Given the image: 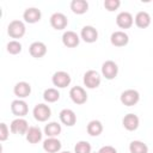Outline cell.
<instances>
[{
	"instance_id": "cell-15",
	"label": "cell",
	"mask_w": 153,
	"mask_h": 153,
	"mask_svg": "<svg viewBox=\"0 0 153 153\" xmlns=\"http://www.w3.org/2000/svg\"><path fill=\"white\" fill-rule=\"evenodd\" d=\"M122 124L127 130L133 131V130L137 129V127H139V117L134 114H128L123 117Z\"/></svg>"
},
{
	"instance_id": "cell-31",
	"label": "cell",
	"mask_w": 153,
	"mask_h": 153,
	"mask_svg": "<svg viewBox=\"0 0 153 153\" xmlns=\"http://www.w3.org/2000/svg\"><path fill=\"white\" fill-rule=\"evenodd\" d=\"M8 128L5 123H0V141H5L8 137Z\"/></svg>"
},
{
	"instance_id": "cell-22",
	"label": "cell",
	"mask_w": 153,
	"mask_h": 153,
	"mask_svg": "<svg viewBox=\"0 0 153 153\" xmlns=\"http://www.w3.org/2000/svg\"><path fill=\"white\" fill-rule=\"evenodd\" d=\"M71 10L75 14H84L88 10V4L85 0H73L71 2Z\"/></svg>"
},
{
	"instance_id": "cell-12",
	"label": "cell",
	"mask_w": 153,
	"mask_h": 153,
	"mask_svg": "<svg viewBox=\"0 0 153 153\" xmlns=\"http://www.w3.org/2000/svg\"><path fill=\"white\" fill-rule=\"evenodd\" d=\"M110 41H111L112 45H115V47H124V45L128 44L129 37H128V35H127L126 32H123V31H116V32H114V33L111 35Z\"/></svg>"
},
{
	"instance_id": "cell-30",
	"label": "cell",
	"mask_w": 153,
	"mask_h": 153,
	"mask_svg": "<svg viewBox=\"0 0 153 153\" xmlns=\"http://www.w3.org/2000/svg\"><path fill=\"white\" fill-rule=\"evenodd\" d=\"M120 5H121V1L120 0H105L104 1V7L108 11H110V12L116 11L120 7Z\"/></svg>"
},
{
	"instance_id": "cell-6",
	"label": "cell",
	"mask_w": 153,
	"mask_h": 153,
	"mask_svg": "<svg viewBox=\"0 0 153 153\" xmlns=\"http://www.w3.org/2000/svg\"><path fill=\"white\" fill-rule=\"evenodd\" d=\"M50 115H51V111L49 106L45 104H37L33 109V117L39 122L47 121L50 117Z\"/></svg>"
},
{
	"instance_id": "cell-33",
	"label": "cell",
	"mask_w": 153,
	"mask_h": 153,
	"mask_svg": "<svg viewBox=\"0 0 153 153\" xmlns=\"http://www.w3.org/2000/svg\"><path fill=\"white\" fill-rule=\"evenodd\" d=\"M62 153H71V152H62Z\"/></svg>"
},
{
	"instance_id": "cell-19",
	"label": "cell",
	"mask_w": 153,
	"mask_h": 153,
	"mask_svg": "<svg viewBox=\"0 0 153 153\" xmlns=\"http://www.w3.org/2000/svg\"><path fill=\"white\" fill-rule=\"evenodd\" d=\"M62 42L67 48H75L79 44V36L74 31H67L62 36Z\"/></svg>"
},
{
	"instance_id": "cell-16",
	"label": "cell",
	"mask_w": 153,
	"mask_h": 153,
	"mask_svg": "<svg viewBox=\"0 0 153 153\" xmlns=\"http://www.w3.org/2000/svg\"><path fill=\"white\" fill-rule=\"evenodd\" d=\"M60 121L63 124H66L68 127H72L76 122V116H75L74 111H72L71 109H63L60 112Z\"/></svg>"
},
{
	"instance_id": "cell-25",
	"label": "cell",
	"mask_w": 153,
	"mask_h": 153,
	"mask_svg": "<svg viewBox=\"0 0 153 153\" xmlns=\"http://www.w3.org/2000/svg\"><path fill=\"white\" fill-rule=\"evenodd\" d=\"M44 133L47 134V136L55 137V136H57L61 133V126L59 123H56V122H51V123H49V124L45 126Z\"/></svg>"
},
{
	"instance_id": "cell-20",
	"label": "cell",
	"mask_w": 153,
	"mask_h": 153,
	"mask_svg": "<svg viewBox=\"0 0 153 153\" xmlns=\"http://www.w3.org/2000/svg\"><path fill=\"white\" fill-rule=\"evenodd\" d=\"M43 148L48 153H56L61 149V142L55 137H49L43 142Z\"/></svg>"
},
{
	"instance_id": "cell-11",
	"label": "cell",
	"mask_w": 153,
	"mask_h": 153,
	"mask_svg": "<svg viewBox=\"0 0 153 153\" xmlns=\"http://www.w3.org/2000/svg\"><path fill=\"white\" fill-rule=\"evenodd\" d=\"M81 38L86 43H93L98 39V31L93 26H84L81 30Z\"/></svg>"
},
{
	"instance_id": "cell-26",
	"label": "cell",
	"mask_w": 153,
	"mask_h": 153,
	"mask_svg": "<svg viewBox=\"0 0 153 153\" xmlns=\"http://www.w3.org/2000/svg\"><path fill=\"white\" fill-rule=\"evenodd\" d=\"M129 151L130 153H147L148 147L141 141H131L129 145Z\"/></svg>"
},
{
	"instance_id": "cell-21",
	"label": "cell",
	"mask_w": 153,
	"mask_h": 153,
	"mask_svg": "<svg viewBox=\"0 0 153 153\" xmlns=\"http://www.w3.org/2000/svg\"><path fill=\"white\" fill-rule=\"evenodd\" d=\"M135 24L140 29L148 27V25L151 24V17H149V14L147 12H145V11L139 12L136 14V17H135Z\"/></svg>"
},
{
	"instance_id": "cell-14",
	"label": "cell",
	"mask_w": 153,
	"mask_h": 153,
	"mask_svg": "<svg viewBox=\"0 0 153 153\" xmlns=\"http://www.w3.org/2000/svg\"><path fill=\"white\" fill-rule=\"evenodd\" d=\"M116 24L121 29H129L133 25V16L129 12H121L116 18Z\"/></svg>"
},
{
	"instance_id": "cell-1",
	"label": "cell",
	"mask_w": 153,
	"mask_h": 153,
	"mask_svg": "<svg viewBox=\"0 0 153 153\" xmlns=\"http://www.w3.org/2000/svg\"><path fill=\"white\" fill-rule=\"evenodd\" d=\"M7 33L12 38H20V37H23L24 33H25V25H24V23L20 22V20H12L8 24Z\"/></svg>"
},
{
	"instance_id": "cell-23",
	"label": "cell",
	"mask_w": 153,
	"mask_h": 153,
	"mask_svg": "<svg viewBox=\"0 0 153 153\" xmlns=\"http://www.w3.org/2000/svg\"><path fill=\"white\" fill-rule=\"evenodd\" d=\"M42 139V133L39 130V128L37 127H30L27 133H26V140L30 143H37L39 142Z\"/></svg>"
},
{
	"instance_id": "cell-3",
	"label": "cell",
	"mask_w": 153,
	"mask_h": 153,
	"mask_svg": "<svg viewBox=\"0 0 153 153\" xmlns=\"http://www.w3.org/2000/svg\"><path fill=\"white\" fill-rule=\"evenodd\" d=\"M84 84L86 87L88 88H96L100 85V76L99 74L91 69V71H87L85 74H84Z\"/></svg>"
},
{
	"instance_id": "cell-28",
	"label": "cell",
	"mask_w": 153,
	"mask_h": 153,
	"mask_svg": "<svg viewBox=\"0 0 153 153\" xmlns=\"http://www.w3.org/2000/svg\"><path fill=\"white\" fill-rule=\"evenodd\" d=\"M74 153H91V145L87 141H79L74 147Z\"/></svg>"
},
{
	"instance_id": "cell-29",
	"label": "cell",
	"mask_w": 153,
	"mask_h": 153,
	"mask_svg": "<svg viewBox=\"0 0 153 153\" xmlns=\"http://www.w3.org/2000/svg\"><path fill=\"white\" fill-rule=\"evenodd\" d=\"M6 48H7V51L10 54H12V55H17V54H19L22 51V44L19 42H17V41L8 42V44H7Z\"/></svg>"
},
{
	"instance_id": "cell-32",
	"label": "cell",
	"mask_w": 153,
	"mask_h": 153,
	"mask_svg": "<svg viewBox=\"0 0 153 153\" xmlns=\"http://www.w3.org/2000/svg\"><path fill=\"white\" fill-rule=\"evenodd\" d=\"M98 153H117V151L112 146H104L98 151Z\"/></svg>"
},
{
	"instance_id": "cell-27",
	"label": "cell",
	"mask_w": 153,
	"mask_h": 153,
	"mask_svg": "<svg viewBox=\"0 0 153 153\" xmlns=\"http://www.w3.org/2000/svg\"><path fill=\"white\" fill-rule=\"evenodd\" d=\"M43 98H44L48 103H54V102L59 100V98H60V93H59V91L55 90V88H48V90L44 91V93H43Z\"/></svg>"
},
{
	"instance_id": "cell-8",
	"label": "cell",
	"mask_w": 153,
	"mask_h": 153,
	"mask_svg": "<svg viewBox=\"0 0 153 153\" xmlns=\"http://www.w3.org/2000/svg\"><path fill=\"white\" fill-rule=\"evenodd\" d=\"M53 84L54 86H57L60 88H65L71 84V76L66 72H56L53 75Z\"/></svg>"
},
{
	"instance_id": "cell-7",
	"label": "cell",
	"mask_w": 153,
	"mask_h": 153,
	"mask_svg": "<svg viewBox=\"0 0 153 153\" xmlns=\"http://www.w3.org/2000/svg\"><path fill=\"white\" fill-rule=\"evenodd\" d=\"M29 128L30 127H29L27 122L25 120H23V118L13 120L12 123H11V127H10L11 131L13 134H17V135H24V134H26L27 130H29Z\"/></svg>"
},
{
	"instance_id": "cell-4",
	"label": "cell",
	"mask_w": 153,
	"mask_h": 153,
	"mask_svg": "<svg viewBox=\"0 0 153 153\" xmlns=\"http://www.w3.org/2000/svg\"><path fill=\"white\" fill-rule=\"evenodd\" d=\"M69 96H71V99H72L75 104H79V105L86 103V100H87V93H86V91H85L82 87H80V86H74V87H72L71 91H69Z\"/></svg>"
},
{
	"instance_id": "cell-17",
	"label": "cell",
	"mask_w": 153,
	"mask_h": 153,
	"mask_svg": "<svg viewBox=\"0 0 153 153\" xmlns=\"http://www.w3.org/2000/svg\"><path fill=\"white\" fill-rule=\"evenodd\" d=\"M24 19L26 23H30V24H33V23H37L41 20V11L38 8H35V7H31V8H27L25 10L24 14H23Z\"/></svg>"
},
{
	"instance_id": "cell-5",
	"label": "cell",
	"mask_w": 153,
	"mask_h": 153,
	"mask_svg": "<svg viewBox=\"0 0 153 153\" xmlns=\"http://www.w3.org/2000/svg\"><path fill=\"white\" fill-rule=\"evenodd\" d=\"M102 73H103V75L105 76V79L112 80V79L116 78V75H117V73H118V67H117V65H116L114 61H111V60L105 61V62L103 63V66H102Z\"/></svg>"
},
{
	"instance_id": "cell-9",
	"label": "cell",
	"mask_w": 153,
	"mask_h": 153,
	"mask_svg": "<svg viewBox=\"0 0 153 153\" xmlns=\"http://www.w3.org/2000/svg\"><path fill=\"white\" fill-rule=\"evenodd\" d=\"M68 24V19L62 13H54L50 17V25L55 30H63Z\"/></svg>"
},
{
	"instance_id": "cell-10",
	"label": "cell",
	"mask_w": 153,
	"mask_h": 153,
	"mask_svg": "<svg viewBox=\"0 0 153 153\" xmlns=\"http://www.w3.org/2000/svg\"><path fill=\"white\" fill-rule=\"evenodd\" d=\"M11 111L13 115L18 116V117H23L25 115H27V111H29V108H27V104L24 102V100H13L12 104H11Z\"/></svg>"
},
{
	"instance_id": "cell-13",
	"label": "cell",
	"mask_w": 153,
	"mask_h": 153,
	"mask_svg": "<svg viewBox=\"0 0 153 153\" xmlns=\"http://www.w3.org/2000/svg\"><path fill=\"white\" fill-rule=\"evenodd\" d=\"M29 51H30V55L35 59H41L47 53V47L44 43L42 42H33L30 48H29Z\"/></svg>"
},
{
	"instance_id": "cell-18",
	"label": "cell",
	"mask_w": 153,
	"mask_h": 153,
	"mask_svg": "<svg viewBox=\"0 0 153 153\" xmlns=\"http://www.w3.org/2000/svg\"><path fill=\"white\" fill-rule=\"evenodd\" d=\"M13 91H14V94L17 97H19V98H26L31 93V86H30V84H27L25 81H20L18 84H16Z\"/></svg>"
},
{
	"instance_id": "cell-2",
	"label": "cell",
	"mask_w": 153,
	"mask_h": 153,
	"mask_svg": "<svg viewBox=\"0 0 153 153\" xmlns=\"http://www.w3.org/2000/svg\"><path fill=\"white\" fill-rule=\"evenodd\" d=\"M139 99H140V94L135 90H127V91L122 92V94H121V102L126 106L135 105L139 102Z\"/></svg>"
},
{
	"instance_id": "cell-24",
	"label": "cell",
	"mask_w": 153,
	"mask_h": 153,
	"mask_svg": "<svg viewBox=\"0 0 153 153\" xmlns=\"http://www.w3.org/2000/svg\"><path fill=\"white\" fill-rule=\"evenodd\" d=\"M102 131H103V126L99 121L93 120L87 124V133L91 136H98L102 134Z\"/></svg>"
}]
</instances>
